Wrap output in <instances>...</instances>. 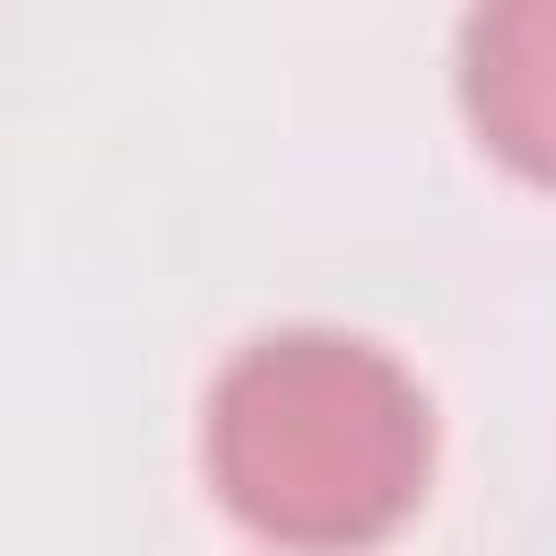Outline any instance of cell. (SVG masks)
<instances>
[{"label":"cell","instance_id":"cell-2","mask_svg":"<svg viewBox=\"0 0 556 556\" xmlns=\"http://www.w3.org/2000/svg\"><path fill=\"white\" fill-rule=\"evenodd\" d=\"M460 113L495 165L556 191V0H469Z\"/></svg>","mask_w":556,"mask_h":556},{"label":"cell","instance_id":"cell-1","mask_svg":"<svg viewBox=\"0 0 556 556\" xmlns=\"http://www.w3.org/2000/svg\"><path fill=\"white\" fill-rule=\"evenodd\" d=\"M200 460L217 504L278 547H374L434 478L417 374L356 330H269L208 382Z\"/></svg>","mask_w":556,"mask_h":556}]
</instances>
